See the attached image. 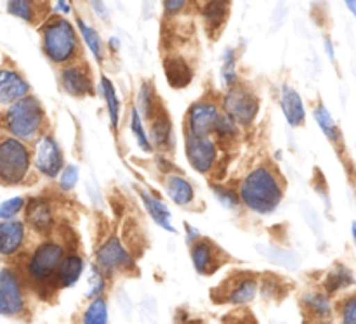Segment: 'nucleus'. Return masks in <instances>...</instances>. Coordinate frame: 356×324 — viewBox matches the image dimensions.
<instances>
[{
    "mask_svg": "<svg viewBox=\"0 0 356 324\" xmlns=\"http://www.w3.org/2000/svg\"><path fill=\"white\" fill-rule=\"evenodd\" d=\"M24 311V293L16 274L9 269L0 271V316L13 318Z\"/></svg>",
    "mask_w": 356,
    "mask_h": 324,
    "instance_id": "nucleus-11",
    "label": "nucleus"
},
{
    "mask_svg": "<svg viewBox=\"0 0 356 324\" xmlns=\"http://www.w3.org/2000/svg\"><path fill=\"white\" fill-rule=\"evenodd\" d=\"M302 307L313 319H329L334 314V305L327 291H306L302 293Z\"/></svg>",
    "mask_w": 356,
    "mask_h": 324,
    "instance_id": "nucleus-24",
    "label": "nucleus"
},
{
    "mask_svg": "<svg viewBox=\"0 0 356 324\" xmlns=\"http://www.w3.org/2000/svg\"><path fill=\"white\" fill-rule=\"evenodd\" d=\"M96 266L103 271L106 276L115 273H134L136 260L132 253L122 245L118 238H108L106 241L101 243L96 250Z\"/></svg>",
    "mask_w": 356,
    "mask_h": 324,
    "instance_id": "nucleus-8",
    "label": "nucleus"
},
{
    "mask_svg": "<svg viewBox=\"0 0 356 324\" xmlns=\"http://www.w3.org/2000/svg\"><path fill=\"white\" fill-rule=\"evenodd\" d=\"M280 106L284 111L285 121L291 125L292 128H299L305 125L306 121V106L302 101L301 94L294 89L292 85L285 83L280 90Z\"/></svg>",
    "mask_w": 356,
    "mask_h": 324,
    "instance_id": "nucleus-16",
    "label": "nucleus"
},
{
    "mask_svg": "<svg viewBox=\"0 0 356 324\" xmlns=\"http://www.w3.org/2000/svg\"><path fill=\"white\" fill-rule=\"evenodd\" d=\"M89 3H90V9H92V12L96 14L99 19L108 21V17H110V10H108L104 0H89Z\"/></svg>",
    "mask_w": 356,
    "mask_h": 324,
    "instance_id": "nucleus-45",
    "label": "nucleus"
},
{
    "mask_svg": "<svg viewBox=\"0 0 356 324\" xmlns=\"http://www.w3.org/2000/svg\"><path fill=\"white\" fill-rule=\"evenodd\" d=\"M108 47H110L111 51H118V49H120V38L118 37L108 38Z\"/></svg>",
    "mask_w": 356,
    "mask_h": 324,
    "instance_id": "nucleus-49",
    "label": "nucleus"
},
{
    "mask_svg": "<svg viewBox=\"0 0 356 324\" xmlns=\"http://www.w3.org/2000/svg\"><path fill=\"white\" fill-rule=\"evenodd\" d=\"M221 62V82L228 89L238 83V73H236V52L233 49H226L222 52Z\"/></svg>",
    "mask_w": 356,
    "mask_h": 324,
    "instance_id": "nucleus-35",
    "label": "nucleus"
},
{
    "mask_svg": "<svg viewBox=\"0 0 356 324\" xmlns=\"http://www.w3.org/2000/svg\"><path fill=\"white\" fill-rule=\"evenodd\" d=\"M313 118H315L316 125L320 127L322 134L325 135L330 142H334V144H339L341 142L339 125L336 123V120H334V117L330 114V111L327 110V106H323V104L315 106V110H313Z\"/></svg>",
    "mask_w": 356,
    "mask_h": 324,
    "instance_id": "nucleus-31",
    "label": "nucleus"
},
{
    "mask_svg": "<svg viewBox=\"0 0 356 324\" xmlns=\"http://www.w3.org/2000/svg\"><path fill=\"white\" fill-rule=\"evenodd\" d=\"M238 127L240 125H236L235 121L228 117V114L222 113L221 118H219L218 125H216L214 134L212 135L218 139L219 144H221V142H232V141H235V137L238 135Z\"/></svg>",
    "mask_w": 356,
    "mask_h": 324,
    "instance_id": "nucleus-36",
    "label": "nucleus"
},
{
    "mask_svg": "<svg viewBox=\"0 0 356 324\" xmlns=\"http://www.w3.org/2000/svg\"><path fill=\"white\" fill-rule=\"evenodd\" d=\"M106 274L99 269L97 266H94L90 269V278H89V291H87V298H97V297H103L104 291H106Z\"/></svg>",
    "mask_w": 356,
    "mask_h": 324,
    "instance_id": "nucleus-38",
    "label": "nucleus"
},
{
    "mask_svg": "<svg viewBox=\"0 0 356 324\" xmlns=\"http://www.w3.org/2000/svg\"><path fill=\"white\" fill-rule=\"evenodd\" d=\"M351 235H353L355 245H356V222H353V224H351Z\"/></svg>",
    "mask_w": 356,
    "mask_h": 324,
    "instance_id": "nucleus-51",
    "label": "nucleus"
},
{
    "mask_svg": "<svg viewBox=\"0 0 356 324\" xmlns=\"http://www.w3.org/2000/svg\"><path fill=\"white\" fill-rule=\"evenodd\" d=\"M44 118L45 113L40 101L33 96H24L23 99L9 104L6 113V127L14 137L21 141H31L40 134Z\"/></svg>",
    "mask_w": 356,
    "mask_h": 324,
    "instance_id": "nucleus-3",
    "label": "nucleus"
},
{
    "mask_svg": "<svg viewBox=\"0 0 356 324\" xmlns=\"http://www.w3.org/2000/svg\"><path fill=\"white\" fill-rule=\"evenodd\" d=\"M302 215H305L306 222H308L309 228L313 229V232H315V235H322V222H320L318 214H316L309 205H306V207L302 208Z\"/></svg>",
    "mask_w": 356,
    "mask_h": 324,
    "instance_id": "nucleus-44",
    "label": "nucleus"
},
{
    "mask_svg": "<svg viewBox=\"0 0 356 324\" xmlns=\"http://www.w3.org/2000/svg\"><path fill=\"white\" fill-rule=\"evenodd\" d=\"M61 85L73 97H87L94 92L92 76L82 62H72L61 69Z\"/></svg>",
    "mask_w": 356,
    "mask_h": 324,
    "instance_id": "nucleus-12",
    "label": "nucleus"
},
{
    "mask_svg": "<svg viewBox=\"0 0 356 324\" xmlns=\"http://www.w3.org/2000/svg\"><path fill=\"white\" fill-rule=\"evenodd\" d=\"M30 92L26 80L10 68L0 69V104H13Z\"/></svg>",
    "mask_w": 356,
    "mask_h": 324,
    "instance_id": "nucleus-17",
    "label": "nucleus"
},
{
    "mask_svg": "<svg viewBox=\"0 0 356 324\" xmlns=\"http://www.w3.org/2000/svg\"><path fill=\"white\" fill-rule=\"evenodd\" d=\"M222 110L216 101L200 99L188 108L184 135H212Z\"/></svg>",
    "mask_w": 356,
    "mask_h": 324,
    "instance_id": "nucleus-9",
    "label": "nucleus"
},
{
    "mask_svg": "<svg viewBox=\"0 0 356 324\" xmlns=\"http://www.w3.org/2000/svg\"><path fill=\"white\" fill-rule=\"evenodd\" d=\"M355 284V276L348 266H343V264H337L330 269V273L327 274L325 280H323V288L329 295H337L343 293L344 290H348L350 287Z\"/></svg>",
    "mask_w": 356,
    "mask_h": 324,
    "instance_id": "nucleus-28",
    "label": "nucleus"
},
{
    "mask_svg": "<svg viewBox=\"0 0 356 324\" xmlns=\"http://www.w3.org/2000/svg\"><path fill=\"white\" fill-rule=\"evenodd\" d=\"M191 262L198 274H212L222 264L225 253L207 238H198L190 248Z\"/></svg>",
    "mask_w": 356,
    "mask_h": 324,
    "instance_id": "nucleus-13",
    "label": "nucleus"
},
{
    "mask_svg": "<svg viewBox=\"0 0 356 324\" xmlns=\"http://www.w3.org/2000/svg\"><path fill=\"white\" fill-rule=\"evenodd\" d=\"M45 0H7V10L14 17L26 21V23H35L45 16Z\"/></svg>",
    "mask_w": 356,
    "mask_h": 324,
    "instance_id": "nucleus-26",
    "label": "nucleus"
},
{
    "mask_svg": "<svg viewBox=\"0 0 356 324\" xmlns=\"http://www.w3.org/2000/svg\"><path fill=\"white\" fill-rule=\"evenodd\" d=\"M83 271H86V262L79 253H66L65 259L59 264L58 271H56L54 283L59 288H72L79 283L82 278Z\"/></svg>",
    "mask_w": 356,
    "mask_h": 324,
    "instance_id": "nucleus-20",
    "label": "nucleus"
},
{
    "mask_svg": "<svg viewBox=\"0 0 356 324\" xmlns=\"http://www.w3.org/2000/svg\"><path fill=\"white\" fill-rule=\"evenodd\" d=\"M163 71L172 89H184L193 80V69L181 56H169L163 59Z\"/></svg>",
    "mask_w": 356,
    "mask_h": 324,
    "instance_id": "nucleus-22",
    "label": "nucleus"
},
{
    "mask_svg": "<svg viewBox=\"0 0 356 324\" xmlns=\"http://www.w3.org/2000/svg\"><path fill=\"white\" fill-rule=\"evenodd\" d=\"M131 132L136 139V144L141 149L143 153H153V144L149 141V134L145 128V121H143L141 111L138 110V106L131 108Z\"/></svg>",
    "mask_w": 356,
    "mask_h": 324,
    "instance_id": "nucleus-32",
    "label": "nucleus"
},
{
    "mask_svg": "<svg viewBox=\"0 0 356 324\" xmlns=\"http://www.w3.org/2000/svg\"><path fill=\"white\" fill-rule=\"evenodd\" d=\"M24 207H26V201H24V198H21V196L10 198V200L3 201V203L0 205V219H2V221L14 219L17 214H19V212H23Z\"/></svg>",
    "mask_w": 356,
    "mask_h": 324,
    "instance_id": "nucleus-39",
    "label": "nucleus"
},
{
    "mask_svg": "<svg viewBox=\"0 0 356 324\" xmlns=\"http://www.w3.org/2000/svg\"><path fill=\"white\" fill-rule=\"evenodd\" d=\"M79 177H80L79 167L65 165L63 172L59 173V187H61L63 191H66V193H68V191H73L76 184H79Z\"/></svg>",
    "mask_w": 356,
    "mask_h": 324,
    "instance_id": "nucleus-40",
    "label": "nucleus"
},
{
    "mask_svg": "<svg viewBox=\"0 0 356 324\" xmlns=\"http://www.w3.org/2000/svg\"><path fill=\"white\" fill-rule=\"evenodd\" d=\"M257 250L261 252V255L264 259H268L270 262L277 264V266L285 267V269H298L301 259L296 252L287 248H282V246H257Z\"/></svg>",
    "mask_w": 356,
    "mask_h": 324,
    "instance_id": "nucleus-29",
    "label": "nucleus"
},
{
    "mask_svg": "<svg viewBox=\"0 0 356 324\" xmlns=\"http://www.w3.org/2000/svg\"><path fill=\"white\" fill-rule=\"evenodd\" d=\"M99 92L104 99V106H106L110 125L115 128V130H117L118 123H120L122 103H120V99H118V94H117V89H115L113 82H111L106 75H101Z\"/></svg>",
    "mask_w": 356,
    "mask_h": 324,
    "instance_id": "nucleus-27",
    "label": "nucleus"
},
{
    "mask_svg": "<svg viewBox=\"0 0 356 324\" xmlns=\"http://www.w3.org/2000/svg\"><path fill=\"white\" fill-rule=\"evenodd\" d=\"M344 3H346L348 10L356 17V0H344Z\"/></svg>",
    "mask_w": 356,
    "mask_h": 324,
    "instance_id": "nucleus-50",
    "label": "nucleus"
},
{
    "mask_svg": "<svg viewBox=\"0 0 356 324\" xmlns=\"http://www.w3.org/2000/svg\"><path fill=\"white\" fill-rule=\"evenodd\" d=\"M26 222L35 232H45L51 231L54 228V212H52L51 203L44 198H33L26 203Z\"/></svg>",
    "mask_w": 356,
    "mask_h": 324,
    "instance_id": "nucleus-18",
    "label": "nucleus"
},
{
    "mask_svg": "<svg viewBox=\"0 0 356 324\" xmlns=\"http://www.w3.org/2000/svg\"><path fill=\"white\" fill-rule=\"evenodd\" d=\"M184 153L191 169L207 176L219 162V142L214 135H184Z\"/></svg>",
    "mask_w": 356,
    "mask_h": 324,
    "instance_id": "nucleus-7",
    "label": "nucleus"
},
{
    "mask_svg": "<svg viewBox=\"0 0 356 324\" xmlns=\"http://www.w3.org/2000/svg\"><path fill=\"white\" fill-rule=\"evenodd\" d=\"M149 141H152L153 148L159 151H170L176 146V134H174L172 121H170L169 114L162 106L156 110V113L149 118Z\"/></svg>",
    "mask_w": 356,
    "mask_h": 324,
    "instance_id": "nucleus-14",
    "label": "nucleus"
},
{
    "mask_svg": "<svg viewBox=\"0 0 356 324\" xmlns=\"http://www.w3.org/2000/svg\"><path fill=\"white\" fill-rule=\"evenodd\" d=\"M341 321L348 324H356V293L348 295L339 304Z\"/></svg>",
    "mask_w": 356,
    "mask_h": 324,
    "instance_id": "nucleus-41",
    "label": "nucleus"
},
{
    "mask_svg": "<svg viewBox=\"0 0 356 324\" xmlns=\"http://www.w3.org/2000/svg\"><path fill=\"white\" fill-rule=\"evenodd\" d=\"M259 97L243 85H233L228 87L221 99V110L222 113L228 114L236 125L240 127H249L254 123V120L259 114Z\"/></svg>",
    "mask_w": 356,
    "mask_h": 324,
    "instance_id": "nucleus-5",
    "label": "nucleus"
},
{
    "mask_svg": "<svg viewBox=\"0 0 356 324\" xmlns=\"http://www.w3.org/2000/svg\"><path fill=\"white\" fill-rule=\"evenodd\" d=\"M190 6V0H162L163 16L176 17L183 14Z\"/></svg>",
    "mask_w": 356,
    "mask_h": 324,
    "instance_id": "nucleus-42",
    "label": "nucleus"
},
{
    "mask_svg": "<svg viewBox=\"0 0 356 324\" xmlns=\"http://www.w3.org/2000/svg\"><path fill=\"white\" fill-rule=\"evenodd\" d=\"M31 155L21 139L6 137L0 141V182L19 184L30 172Z\"/></svg>",
    "mask_w": 356,
    "mask_h": 324,
    "instance_id": "nucleus-4",
    "label": "nucleus"
},
{
    "mask_svg": "<svg viewBox=\"0 0 356 324\" xmlns=\"http://www.w3.org/2000/svg\"><path fill=\"white\" fill-rule=\"evenodd\" d=\"M284 179L275 169L259 165L250 170L238 186L240 201L257 215H271L284 201Z\"/></svg>",
    "mask_w": 356,
    "mask_h": 324,
    "instance_id": "nucleus-1",
    "label": "nucleus"
},
{
    "mask_svg": "<svg viewBox=\"0 0 356 324\" xmlns=\"http://www.w3.org/2000/svg\"><path fill=\"white\" fill-rule=\"evenodd\" d=\"M184 229H186V243L191 246L198 238H200V232H198V229H195L193 225L190 224H184Z\"/></svg>",
    "mask_w": 356,
    "mask_h": 324,
    "instance_id": "nucleus-47",
    "label": "nucleus"
},
{
    "mask_svg": "<svg viewBox=\"0 0 356 324\" xmlns=\"http://www.w3.org/2000/svg\"><path fill=\"white\" fill-rule=\"evenodd\" d=\"M159 108L160 104H159V99H156L155 87H153L152 82H145L141 87H139L138 110L141 111V114L146 118V120H149V118L156 113Z\"/></svg>",
    "mask_w": 356,
    "mask_h": 324,
    "instance_id": "nucleus-33",
    "label": "nucleus"
},
{
    "mask_svg": "<svg viewBox=\"0 0 356 324\" xmlns=\"http://www.w3.org/2000/svg\"><path fill=\"white\" fill-rule=\"evenodd\" d=\"M66 250L58 241H44L35 248L26 264L28 278L35 283H47L56 276L59 264L65 259Z\"/></svg>",
    "mask_w": 356,
    "mask_h": 324,
    "instance_id": "nucleus-6",
    "label": "nucleus"
},
{
    "mask_svg": "<svg viewBox=\"0 0 356 324\" xmlns=\"http://www.w3.org/2000/svg\"><path fill=\"white\" fill-rule=\"evenodd\" d=\"M155 167L159 172H162L163 176H169V173H176L177 172V165L176 163L170 160V156L163 155V153H160V155L155 156Z\"/></svg>",
    "mask_w": 356,
    "mask_h": 324,
    "instance_id": "nucleus-43",
    "label": "nucleus"
},
{
    "mask_svg": "<svg viewBox=\"0 0 356 324\" xmlns=\"http://www.w3.org/2000/svg\"><path fill=\"white\" fill-rule=\"evenodd\" d=\"M108 302L104 297L92 298L89 307L82 316V323L86 324H106L108 323Z\"/></svg>",
    "mask_w": 356,
    "mask_h": 324,
    "instance_id": "nucleus-34",
    "label": "nucleus"
},
{
    "mask_svg": "<svg viewBox=\"0 0 356 324\" xmlns=\"http://www.w3.org/2000/svg\"><path fill=\"white\" fill-rule=\"evenodd\" d=\"M323 47H325V52L327 56H329L330 61H336V51H334V44L330 38H325V42H323Z\"/></svg>",
    "mask_w": 356,
    "mask_h": 324,
    "instance_id": "nucleus-48",
    "label": "nucleus"
},
{
    "mask_svg": "<svg viewBox=\"0 0 356 324\" xmlns=\"http://www.w3.org/2000/svg\"><path fill=\"white\" fill-rule=\"evenodd\" d=\"M139 196H141V201L148 215L159 228L165 229L167 232H177L176 228L172 225V214H170V210L162 200H159L149 191H139Z\"/></svg>",
    "mask_w": 356,
    "mask_h": 324,
    "instance_id": "nucleus-23",
    "label": "nucleus"
},
{
    "mask_svg": "<svg viewBox=\"0 0 356 324\" xmlns=\"http://www.w3.org/2000/svg\"><path fill=\"white\" fill-rule=\"evenodd\" d=\"M42 51L54 65H66L80 56L79 28L70 23L65 16L49 17L40 26Z\"/></svg>",
    "mask_w": 356,
    "mask_h": 324,
    "instance_id": "nucleus-2",
    "label": "nucleus"
},
{
    "mask_svg": "<svg viewBox=\"0 0 356 324\" xmlns=\"http://www.w3.org/2000/svg\"><path fill=\"white\" fill-rule=\"evenodd\" d=\"M54 12L59 14V16H68V14H72V3H70V0H56Z\"/></svg>",
    "mask_w": 356,
    "mask_h": 324,
    "instance_id": "nucleus-46",
    "label": "nucleus"
},
{
    "mask_svg": "<svg viewBox=\"0 0 356 324\" xmlns=\"http://www.w3.org/2000/svg\"><path fill=\"white\" fill-rule=\"evenodd\" d=\"M163 187H165L167 196L177 207H190L195 201V187L190 180L181 173H169L163 179Z\"/></svg>",
    "mask_w": 356,
    "mask_h": 324,
    "instance_id": "nucleus-19",
    "label": "nucleus"
},
{
    "mask_svg": "<svg viewBox=\"0 0 356 324\" xmlns=\"http://www.w3.org/2000/svg\"><path fill=\"white\" fill-rule=\"evenodd\" d=\"M229 16V2L228 0H209L202 7V17H204L205 28L209 33H218L225 26L226 19Z\"/></svg>",
    "mask_w": 356,
    "mask_h": 324,
    "instance_id": "nucleus-25",
    "label": "nucleus"
},
{
    "mask_svg": "<svg viewBox=\"0 0 356 324\" xmlns=\"http://www.w3.org/2000/svg\"><path fill=\"white\" fill-rule=\"evenodd\" d=\"M212 194L228 210H233V208H236L242 203L238 193L235 189H232V187L225 186V184H212Z\"/></svg>",
    "mask_w": 356,
    "mask_h": 324,
    "instance_id": "nucleus-37",
    "label": "nucleus"
},
{
    "mask_svg": "<svg viewBox=\"0 0 356 324\" xmlns=\"http://www.w3.org/2000/svg\"><path fill=\"white\" fill-rule=\"evenodd\" d=\"M75 23H76V28H79V33H80V37H82L83 44H86L87 49L92 52V56L96 58L97 62H103L104 44H103V40H101L99 33H97V31L94 30V28L90 26L86 19H83V17H76Z\"/></svg>",
    "mask_w": 356,
    "mask_h": 324,
    "instance_id": "nucleus-30",
    "label": "nucleus"
},
{
    "mask_svg": "<svg viewBox=\"0 0 356 324\" xmlns=\"http://www.w3.org/2000/svg\"><path fill=\"white\" fill-rule=\"evenodd\" d=\"M24 243V224L19 221L0 222V255L10 257L19 252Z\"/></svg>",
    "mask_w": 356,
    "mask_h": 324,
    "instance_id": "nucleus-21",
    "label": "nucleus"
},
{
    "mask_svg": "<svg viewBox=\"0 0 356 324\" xmlns=\"http://www.w3.org/2000/svg\"><path fill=\"white\" fill-rule=\"evenodd\" d=\"M33 163L42 176L54 179L65 169V158L58 141L52 135H42L35 144Z\"/></svg>",
    "mask_w": 356,
    "mask_h": 324,
    "instance_id": "nucleus-10",
    "label": "nucleus"
},
{
    "mask_svg": "<svg viewBox=\"0 0 356 324\" xmlns=\"http://www.w3.org/2000/svg\"><path fill=\"white\" fill-rule=\"evenodd\" d=\"M225 298L232 305H247L256 298L257 295V280L252 274H238L229 280L222 290Z\"/></svg>",
    "mask_w": 356,
    "mask_h": 324,
    "instance_id": "nucleus-15",
    "label": "nucleus"
}]
</instances>
